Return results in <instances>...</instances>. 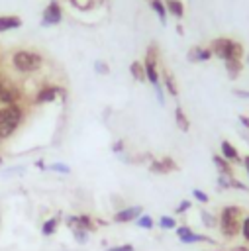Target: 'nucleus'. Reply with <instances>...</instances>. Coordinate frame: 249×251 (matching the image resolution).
<instances>
[{
  "label": "nucleus",
  "mask_w": 249,
  "mask_h": 251,
  "mask_svg": "<svg viewBox=\"0 0 249 251\" xmlns=\"http://www.w3.org/2000/svg\"><path fill=\"white\" fill-rule=\"evenodd\" d=\"M247 63H249V55H247Z\"/></svg>",
  "instance_id": "ea45409f"
},
{
  "label": "nucleus",
  "mask_w": 249,
  "mask_h": 251,
  "mask_svg": "<svg viewBox=\"0 0 249 251\" xmlns=\"http://www.w3.org/2000/svg\"><path fill=\"white\" fill-rule=\"evenodd\" d=\"M212 161H214V165H216L218 173L233 177V167H232V163H230V161H226L222 155H218V153H216V155H212Z\"/></svg>",
  "instance_id": "4468645a"
},
{
  "label": "nucleus",
  "mask_w": 249,
  "mask_h": 251,
  "mask_svg": "<svg viewBox=\"0 0 249 251\" xmlns=\"http://www.w3.org/2000/svg\"><path fill=\"white\" fill-rule=\"evenodd\" d=\"M94 69H96L98 73H100V75H106V73L110 71V69H108V65H104L102 61H96V63H94Z\"/></svg>",
  "instance_id": "2f4dec72"
},
{
  "label": "nucleus",
  "mask_w": 249,
  "mask_h": 251,
  "mask_svg": "<svg viewBox=\"0 0 249 251\" xmlns=\"http://www.w3.org/2000/svg\"><path fill=\"white\" fill-rule=\"evenodd\" d=\"M149 171L151 173H157V175H167L171 171H177V163L171 159V157H163V159H155L149 165Z\"/></svg>",
  "instance_id": "6e6552de"
},
{
  "label": "nucleus",
  "mask_w": 249,
  "mask_h": 251,
  "mask_svg": "<svg viewBox=\"0 0 249 251\" xmlns=\"http://www.w3.org/2000/svg\"><path fill=\"white\" fill-rule=\"evenodd\" d=\"M24 112L20 104H10L0 108V139H8L20 126Z\"/></svg>",
  "instance_id": "f03ea898"
},
{
  "label": "nucleus",
  "mask_w": 249,
  "mask_h": 251,
  "mask_svg": "<svg viewBox=\"0 0 249 251\" xmlns=\"http://www.w3.org/2000/svg\"><path fill=\"white\" fill-rule=\"evenodd\" d=\"M61 20H63V8L57 0H51L41 14V26H57L61 24Z\"/></svg>",
  "instance_id": "39448f33"
},
{
  "label": "nucleus",
  "mask_w": 249,
  "mask_h": 251,
  "mask_svg": "<svg viewBox=\"0 0 249 251\" xmlns=\"http://www.w3.org/2000/svg\"><path fill=\"white\" fill-rule=\"evenodd\" d=\"M18 98H20L18 88H14V86H8V84H2V83H0V106L18 104V102H16Z\"/></svg>",
  "instance_id": "0eeeda50"
},
{
  "label": "nucleus",
  "mask_w": 249,
  "mask_h": 251,
  "mask_svg": "<svg viewBox=\"0 0 249 251\" xmlns=\"http://www.w3.org/2000/svg\"><path fill=\"white\" fill-rule=\"evenodd\" d=\"M71 228H73L75 239L81 241V243H84V241H86V230H83V228H79V226H71Z\"/></svg>",
  "instance_id": "c85d7f7f"
},
{
  "label": "nucleus",
  "mask_w": 249,
  "mask_h": 251,
  "mask_svg": "<svg viewBox=\"0 0 249 251\" xmlns=\"http://www.w3.org/2000/svg\"><path fill=\"white\" fill-rule=\"evenodd\" d=\"M161 77H163L165 90H167V92H169L173 98H177V96H179V86H177V81H175V77H173L171 73H167V71H165Z\"/></svg>",
  "instance_id": "a211bd4d"
},
{
  "label": "nucleus",
  "mask_w": 249,
  "mask_h": 251,
  "mask_svg": "<svg viewBox=\"0 0 249 251\" xmlns=\"http://www.w3.org/2000/svg\"><path fill=\"white\" fill-rule=\"evenodd\" d=\"M190 200H183V202L177 206V214H183V212H186V210H190Z\"/></svg>",
  "instance_id": "7c9ffc66"
},
{
  "label": "nucleus",
  "mask_w": 249,
  "mask_h": 251,
  "mask_svg": "<svg viewBox=\"0 0 249 251\" xmlns=\"http://www.w3.org/2000/svg\"><path fill=\"white\" fill-rule=\"evenodd\" d=\"M122 149H124V139H120V141H116V143L112 145V151H114V153H122Z\"/></svg>",
  "instance_id": "f704fd0d"
},
{
  "label": "nucleus",
  "mask_w": 249,
  "mask_h": 251,
  "mask_svg": "<svg viewBox=\"0 0 249 251\" xmlns=\"http://www.w3.org/2000/svg\"><path fill=\"white\" fill-rule=\"evenodd\" d=\"M22 26H24V22H22L20 16H14V14H4V16H0V33L12 32V30H20Z\"/></svg>",
  "instance_id": "ddd939ff"
},
{
  "label": "nucleus",
  "mask_w": 249,
  "mask_h": 251,
  "mask_svg": "<svg viewBox=\"0 0 249 251\" xmlns=\"http://www.w3.org/2000/svg\"><path fill=\"white\" fill-rule=\"evenodd\" d=\"M159 228H163V230H177V220L173 216H161L159 218Z\"/></svg>",
  "instance_id": "4be33fe9"
},
{
  "label": "nucleus",
  "mask_w": 249,
  "mask_h": 251,
  "mask_svg": "<svg viewBox=\"0 0 249 251\" xmlns=\"http://www.w3.org/2000/svg\"><path fill=\"white\" fill-rule=\"evenodd\" d=\"M186 59L190 63H206L212 59V51H210V47H202V45H194L188 49V53H186Z\"/></svg>",
  "instance_id": "423d86ee"
},
{
  "label": "nucleus",
  "mask_w": 249,
  "mask_h": 251,
  "mask_svg": "<svg viewBox=\"0 0 249 251\" xmlns=\"http://www.w3.org/2000/svg\"><path fill=\"white\" fill-rule=\"evenodd\" d=\"M141 214H143V208H141V206H130V208L118 210V212L114 214V222H118V224L133 222V220H137Z\"/></svg>",
  "instance_id": "9d476101"
},
{
  "label": "nucleus",
  "mask_w": 249,
  "mask_h": 251,
  "mask_svg": "<svg viewBox=\"0 0 249 251\" xmlns=\"http://www.w3.org/2000/svg\"><path fill=\"white\" fill-rule=\"evenodd\" d=\"M177 235H179V239L183 241V243H198V241H212L210 237H206V235H200V234H194L188 226H181V228H177Z\"/></svg>",
  "instance_id": "1a4fd4ad"
},
{
  "label": "nucleus",
  "mask_w": 249,
  "mask_h": 251,
  "mask_svg": "<svg viewBox=\"0 0 249 251\" xmlns=\"http://www.w3.org/2000/svg\"><path fill=\"white\" fill-rule=\"evenodd\" d=\"M149 4H151V8H153V12L157 14V18H159V22L165 26L167 24V6H165V0H149Z\"/></svg>",
  "instance_id": "dca6fc26"
},
{
  "label": "nucleus",
  "mask_w": 249,
  "mask_h": 251,
  "mask_svg": "<svg viewBox=\"0 0 249 251\" xmlns=\"http://www.w3.org/2000/svg\"><path fill=\"white\" fill-rule=\"evenodd\" d=\"M192 196L198 200V202H202V204H206L208 200H210V196H208L204 190H200V188H194V190H192Z\"/></svg>",
  "instance_id": "cd10ccee"
},
{
  "label": "nucleus",
  "mask_w": 249,
  "mask_h": 251,
  "mask_svg": "<svg viewBox=\"0 0 249 251\" xmlns=\"http://www.w3.org/2000/svg\"><path fill=\"white\" fill-rule=\"evenodd\" d=\"M224 67H226V73L230 79H237L243 71V61H228V63H224Z\"/></svg>",
  "instance_id": "6ab92c4d"
},
{
  "label": "nucleus",
  "mask_w": 249,
  "mask_h": 251,
  "mask_svg": "<svg viewBox=\"0 0 249 251\" xmlns=\"http://www.w3.org/2000/svg\"><path fill=\"white\" fill-rule=\"evenodd\" d=\"M220 155H222L226 161H230V163H241V161H243L241 155H239V151L235 149V145L230 143L228 139H224V141L220 143Z\"/></svg>",
  "instance_id": "9b49d317"
},
{
  "label": "nucleus",
  "mask_w": 249,
  "mask_h": 251,
  "mask_svg": "<svg viewBox=\"0 0 249 251\" xmlns=\"http://www.w3.org/2000/svg\"><path fill=\"white\" fill-rule=\"evenodd\" d=\"M241 234H243V237L249 241V216H245V218L241 220Z\"/></svg>",
  "instance_id": "c756f323"
},
{
  "label": "nucleus",
  "mask_w": 249,
  "mask_h": 251,
  "mask_svg": "<svg viewBox=\"0 0 249 251\" xmlns=\"http://www.w3.org/2000/svg\"><path fill=\"white\" fill-rule=\"evenodd\" d=\"M241 165L245 167V171H247V177H249V155H245V157H243V161H241Z\"/></svg>",
  "instance_id": "4c0bfd02"
},
{
  "label": "nucleus",
  "mask_w": 249,
  "mask_h": 251,
  "mask_svg": "<svg viewBox=\"0 0 249 251\" xmlns=\"http://www.w3.org/2000/svg\"><path fill=\"white\" fill-rule=\"evenodd\" d=\"M57 226H59V220L57 218H49L43 226H41V234L43 235H53L57 232Z\"/></svg>",
  "instance_id": "412c9836"
},
{
  "label": "nucleus",
  "mask_w": 249,
  "mask_h": 251,
  "mask_svg": "<svg viewBox=\"0 0 249 251\" xmlns=\"http://www.w3.org/2000/svg\"><path fill=\"white\" fill-rule=\"evenodd\" d=\"M241 220H243V210L239 206H226L220 212V232L224 237H233L241 232Z\"/></svg>",
  "instance_id": "7ed1b4c3"
},
{
  "label": "nucleus",
  "mask_w": 249,
  "mask_h": 251,
  "mask_svg": "<svg viewBox=\"0 0 249 251\" xmlns=\"http://www.w3.org/2000/svg\"><path fill=\"white\" fill-rule=\"evenodd\" d=\"M232 183H233V177L230 175H218V186L220 188H232Z\"/></svg>",
  "instance_id": "a878e982"
},
{
  "label": "nucleus",
  "mask_w": 249,
  "mask_h": 251,
  "mask_svg": "<svg viewBox=\"0 0 249 251\" xmlns=\"http://www.w3.org/2000/svg\"><path fill=\"white\" fill-rule=\"evenodd\" d=\"M239 122H241V126H243V128H247V130H249V116L239 114Z\"/></svg>",
  "instance_id": "e433bc0d"
},
{
  "label": "nucleus",
  "mask_w": 249,
  "mask_h": 251,
  "mask_svg": "<svg viewBox=\"0 0 249 251\" xmlns=\"http://www.w3.org/2000/svg\"><path fill=\"white\" fill-rule=\"evenodd\" d=\"M232 188H237V190H243V192H247V190H249V188H247V184H243V183H241V181H237V179H233Z\"/></svg>",
  "instance_id": "72a5a7b5"
},
{
  "label": "nucleus",
  "mask_w": 249,
  "mask_h": 251,
  "mask_svg": "<svg viewBox=\"0 0 249 251\" xmlns=\"http://www.w3.org/2000/svg\"><path fill=\"white\" fill-rule=\"evenodd\" d=\"M135 222H137V226H139V228H143V230H151V228H153V218H151V216H147V214H141Z\"/></svg>",
  "instance_id": "5701e85b"
},
{
  "label": "nucleus",
  "mask_w": 249,
  "mask_h": 251,
  "mask_svg": "<svg viewBox=\"0 0 249 251\" xmlns=\"http://www.w3.org/2000/svg\"><path fill=\"white\" fill-rule=\"evenodd\" d=\"M71 4L79 10H90L94 6V0H71Z\"/></svg>",
  "instance_id": "393cba45"
},
{
  "label": "nucleus",
  "mask_w": 249,
  "mask_h": 251,
  "mask_svg": "<svg viewBox=\"0 0 249 251\" xmlns=\"http://www.w3.org/2000/svg\"><path fill=\"white\" fill-rule=\"evenodd\" d=\"M165 6H167V14H171L179 20L184 16V4L181 0H165Z\"/></svg>",
  "instance_id": "2eb2a0df"
},
{
  "label": "nucleus",
  "mask_w": 249,
  "mask_h": 251,
  "mask_svg": "<svg viewBox=\"0 0 249 251\" xmlns=\"http://www.w3.org/2000/svg\"><path fill=\"white\" fill-rule=\"evenodd\" d=\"M200 216H202V222H204V226H206V228H214V226L218 224V220L214 218V214H210V212H206V210H202V214H200Z\"/></svg>",
  "instance_id": "bb28decb"
},
{
  "label": "nucleus",
  "mask_w": 249,
  "mask_h": 251,
  "mask_svg": "<svg viewBox=\"0 0 249 251\" xmlns=\"http://www.w3.org/2000/svg\"><path fill=\"white\" fill-rule=\"evenodd\" d=\"M210 51L214 57L222 59L224 63L228 61H243V43H239L237 39L232 37H216L210 43Z\"/></svg>",
  "instance_id": "f257e3e1"
},
{
  "label": "nucleus",
  "mask_w": 249,
  "mask_h": 251,
  "mask_svg": "<svg viewBox=\"0 0 249 251\" xmlns=\"http://www.w3.org/2000/svg\"><path fill=\"white\" fill-rule=\"evenodd\" d=\"M106 251H133V245H130V243H124V245L110 247V249H106Z\"/></svg>",
  "instance_id": "473e14b6"
},
{
  "label": "nucleus",
  "mask_w": 249,
  "mask_h": 251,
  "mask_svg": "<svg viewBox=\"0 0 249 251\" xmlns=\"http://www.w3.org/2000/svg\"><path fill=\"white\" fill-rule=\"evenodd\" d=\"M4 163V159H2V155H0V165H2Z\"/></svg>",
  "instance_id": "58836bf2"
},
{
  "label": "nucleus",
  "mask_w": 249,
  "mask_h": 251,
  "mask_svg": "<svg viewBox=\"0 0 249 251\" xmlns=\"http://www.w3.org/2000/svg\"><path fill=\"white\" fill-rule=\"evenodd\" d=\"M61 94V88L59 86H43L37 90V96H35V104H45V102H53V100Z\"/></svg>",
  "instance_id": "f8f14e48"
},
{
  "label": "nucleus",
  "mask_w": 249,
  "mask_h": 251,
  "mask_svg": "<svg viewBox=\"0 0 249 251\" xmlns=\"http://www.w3.org/2000/svg\"><path fill=\"white\" fill-rule=\"evenodd\" d=\"M130 73H132V77L135 81H145V67H143L141 61H133L130 65Z\"/></svg>",
  "instance_id": "aec40b11"
},
{
  "label": "nucleus",
  "mask_w": 249,
  "mask_h": 251,
  "mask_svg": "<svg viewBox=\"0 0 249 251\" xmlns=\"http://www.w3.org/2000/svg\"><path fill=\"white\" fill-rule=\"evenodd\" d=\"M12 65L20 73H35L43 65V57L35 51H28V49H20L12 55Z\"/></svg>",
  "instance_id": "20e7f679"
},
{
  "label": "nucleus",
  "mask_w": 249,
  "mask_h": 251,
  "mask_svg": "<svg viewBox=\"0 0 249 251\" xmlns=\"http://www.w3.org/2000/svg\"><path fill=\"white\" fill-rule=\"evenodd\" d=\"M233 94H235L237 98H249V90H241V88H235V90H233Z\"/></svg>",
  "instance_id": "c9c22d12"
},
{
  "label": "nucleus",
  "mask_w": 249,
  "mask_h": 251,
  "mask_svg": "<svg viewBox=\"0 0 249 251\" xmlns=\"http://www.w3.org/2000/svg\"><path fill=\"white\" fill-rule=\"evenodd\" d=\"M47 171H53V173H63V175H69L71 173V167L65 165V163H51L47 165Z\"/></svg>",
  "instance_id": "b1692460"
},
{
  "label": "nucleus",
  "mask_w": 249,
  "mask_h": 251,
  "mask_svg": "<svg viewBox=\"0 0 249 251\" xmlns=\"http://www.w3.org/2000/svg\"><path fill=\"white\" fill-rule=\"evenodd\" d=\"M175 122H177V128L181 130V132H188L190 130V122H188V116L184 114V110L181 108V106H177L175 108Z\"/></svg>",
  "instance_id": "f3484780"
}]
</instances>
